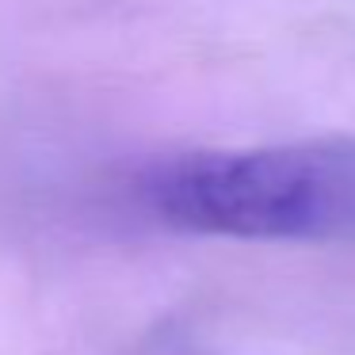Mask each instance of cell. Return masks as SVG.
Listing matches in <instances>:
<instances>
[{
    "instance_id": "obj_1",
    "label": "cell",
    "mask_w": 355,
    "mask_h": 355,
    "mask_svg": "<svg viewBox=\"0 0 355 355\" xmlns=\"http://www.w3.org/2000/svg\"><path fill=\"white\" fill-rule=\"evenodd\" d=\"M161 225L225 241L355 237V141L191 149L138 180Z\"/></svg>"
}]
</instances>
